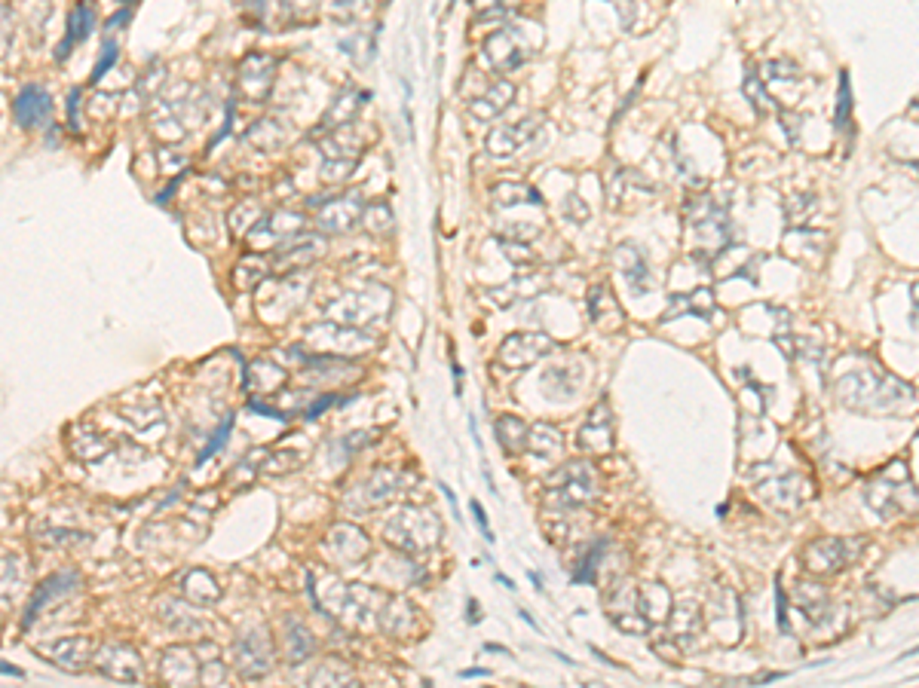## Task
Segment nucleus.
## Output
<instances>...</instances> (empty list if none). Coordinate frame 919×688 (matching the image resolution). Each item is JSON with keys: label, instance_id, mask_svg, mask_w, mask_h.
<instances>
[{"label": "nucleus", "instance_id": "nucleus-39", "mask_svg": "<svg viewBox=\"0 0 919 688\" xmlns=\"http://www.w3.org/2000/svg\"><path fill=\"white\" fill-rule=\"evenodd\" d=\"M233 425H236V417H228V419H224V425H221V429H218L215 435H212V444H205V450L199 453V465H203L209 456H215V453L221 450L224 444H228V438H230Z\"/></svg>", "mask_w": 919, "mask_h": 688}, {"label": "nucleus", "instance_id": "nucleus-23", "mask_svg": "<svg viewBox=\"0 0 919 688\" xmlns=\"http://www.w3.org/2000/svg\"><path fill=\"white\" fill-rule=\"evenodd\" d=\"M92 28H96V10H92L89 4H77L74 10L68 12V28H65V40L56 50V62H65V58L74 52V46L83 43V40L92 34Z\"/></svg>", "mask_w": 919, "mask_h": 688}, {"label": "nucleus", "instance_id": "nucleus-28", "mask_svg": "<svg viewBox=\"0 0 919 688\" xmlns=\"http://www.w3.org/2000/svg\"><path fill=\"white\" fill-rule=\"evenodd\" d=\"M528 453H534V456H539V459H561V453H564L561 432H558V429H552L549 423H537V425H530Z\"/></svg>", "mask_w": 919, "mask_h": 688}, {"label": "nucleus", "instance_id": "nucleus-5", "mask_svg": "<svg viewBox=\"0 0 919 688\" xmlns=\"http://www.w3.org/2000/svg\"><path fill=\"white\" fill-rule=\"evenodd\" d=\"M552 349H555V340L549 333H512L497 349V362L509 371H524L549 355Z\"/></svg>", "mask_w": 919, "mask_h": 688}, {"label": "nucleus", "instance_id": "nucleus-16", "mask_svg": "<svg viewBox=\"0 0 919 688\" xmlns=\"http://www.w3.org/2000/svg\"><path fill=\"white\" fill-rule=\"evenodd\" d=\"M576 444L583 447L585 453H598V456L613 450V413L607 401H601V404L589 413V419H585V425L576 435Z\"/></svg>", "mask_w": 919, "mask_h": 688}, {"label": "nucleus", "instance_id": "nucleus-3", "mask_svg": "<svg viewBox=\"0 0 919 688\" xmlns=\"http://www.w3.org/2000/svg\"><path fill=\"white\" fill-rule=\"evenodd\" d=\"M390 291L386 288H365V291H346L341 300L328 303V318L337 325L365 327L371 322H381L390 312Z\"/></svg>", "mask_w": 919, "mask_h": 688}, {"label": "nucleus", "instance_id": "nucleus-1", "mask_svg": "<svg viewBox=\"0 0 919 688\" xmlns=\"http://www.w3.org/2000/svg\"><path fill=\"white\" fill-rule=\"evenodd\" d=\"M383 539L405 554H426L442 539V520L436 517L432 508L405 505L402 511L386 520Z\"/></svg>", "mask_w": 919, "mask_h": 688}, {"label": "nucleus", "instance_id": "nucleus-18", "mask_svg": "<svg viewBox=\"0 0 919 688\" xmlns=\"http://www.w3.org/2000/svg\"><path fill=\"white\" fill-rule=\"evenodd\" d=\"M37 652L43 654V658H50L56 667H62V670L80 673L92 658V643L86 637H65V639H58V643L40 646Z\"/></svg>", "mask_w": 919, "mask_h": 688}, {"label": "nucleus", "instance_id": "nucleus-7", "mask_svg": "<svg viewBox=\"0 0 919 688\" xmlns=\"http://www.w3.org/2000/svg\"><path fill=\"white\" fill-rule=\"evenodd\" d=\"M484 56L490 58V65H494L499 73H509V71L521 68V65H528V58L534 56V50L518 40L515 28H506V31H497V34H490L488 40H484Z\"/></svg>", "mask_w": 919, "mask_h": 688}, {"label": "nucleus", "instance_id": "nucleus-10", "mask_svg": "<svg viewBox=\"0 0 919 688\" xmlns=\"http://www.w3.org/2000/svg\"><path fill=\"white\" fill-rule=\"evenodd\" d=\"M408 484V474L396 469H381L375 471L362 486L356 490V511H371L377 505H386L392 496H398V490Z\"/></svg>", "mask_w": 919, "mask_h": 688}, {"label": "nucleus", "instance_id": "nucleus-21", "mask_svg": "<svg viewBox=\"0 0 919 688\" xmlns=\"http://www.w3.org/2000/svg\"><path fill=\"white\" fill-rule=\"evenodd\" d=\"M322 236H313V233H306V236H295L291 242L282 245V251H279L276 257V266L282 272H291V270H306V264H313V260L322 254Z\"/></svg>", "mask_w": 919, "mask_h": 688}, {"label": "nucleus", "instance_id": "nucleus-52", "mask_svg": "<svg viewBox=\"0 0 919 688\" xmlns=\"http://www.w3.org/2000/svg\"><path fill=\"white\" fill-rule=\"evenodd\" d=\"M381 4H386V0H381Z\"/></svg>", "mask_w": 919, "mask_h": 688}, {"label": "nucleus", "instance_id": "nucleus-19", "mask_svg": "<svg viewBox=\"0 0 919 688\" xmlns=\"http://www.w3.org/2000/svg\"><path fill=\"white\" fill-rule=\"evenodd\" d=\"M512 98H515V86H512L509 80H497V83H490L482 96L472 98L469 113L478 119V123H490V119L503 117V111L512 104Z\"/></svg>", "mask_w": 919, "mask_h": 688}, {"label": "nucleus", "instance_id": "nucleus-15", "mask_svg": "<svg viewBox=\"0 0 919 688\" xmlns=\"http://www.w3.org/2000/svg\"><path fill=\"white\" fill-rule=\"evenodd\" d=\"M539 126H543L539 123V117H524V119H518V123L497 126V129L488 135V150L494 153V157H512V153H518L521 147H528L530 141H534Z\"/></svg>", "mask_w": 919, "mask_h": 688}, {"label": "nucleus", "instance_id": "nucleus-41", "mask_svg": "<svg viewBox=\"0 0 919 688\" xmlns=\"http://www.w3.org/2000/svg\"><path fill=\"white\" fill-rule=\"evenodd\" d=\"M503 251H506V257L515 260V264H528V260H534V251H530L524 242H503Z\"/></svg>", "mask_w": 919, "mask_h": 688}, {"label": "nucleus", "instance_id": "nucleus-42", "mask_svg": "<svg viewBox=\"0 0 919 688\" xmlns=\"http://www.w3.org/2000/svg\"><path fill=\"white\" fill-rule=\"evenodd\" d=\"M335 395H331V392H325V395H319V398H313L310 401V404H306L304 407V419H316L319 417V413H322L325 410V407H331V404H335Z\"/></svg>", "mask_w": 919, "mask_h": 688}, {"label": "nucleus", "instance_id": "nucleus-32", "mask_svg": "<svg viewBox=\"0 0 919 688\" xmlns=\"http://www.w3.org/2000/svg\"><path fill=\"white\" fill-rule=\"evenodd\" d=\"M521 203H534V205H543V196H539L537 187H528V184H497L494 187V205L497 209H512V205H521Z\"/></svg>", "mask_w": 919, "mask_h": 688}, {"label": "nucleus", "instance_id": "nucleus-27", "mask_svg": "<svg viewBox=\"0 0 919 688\" xmlns=\"http://www.w3.org/2000/svg\"><path fill=\"white\" fill-rule=\"evenodd\" d=\"M289 379V373H285V367H276V364H267V362H258V364H249L245 367V386H255L258 395H276L279 389H282V383Z\"/></svg>", "mask_w": 919, "mask_h": 688}, {"label": "nucleus", "instance_id": "nucleus-34", "mask_svg": "<svg viewBox=\"0 0 919 688\" xmlns=\"http://www.w3.org/2000/svg\"><path fill=\"white\" fill-rule=\"evenodd\" d=\"M837 132H846L852 126V83L849 73H840V92H837V113H834Z\"/></svg>", "mask_w": 919, "mask_h": 688}, {"label": "nucleus", "instance_id": "nucleus-44", "mask_svg": "<svg viewBox=\"0 0 919 688\" xmlns=\"http://www.w3.org/2000/svg\"><path fill=\"white\" fill-rule=\"evenodd\" d=\"M469 508H472V514H475V524L482 526V536L488 539V542H494V530H490V524H488V514H484V508L478 505V499H472Z\"/></svg>", "mask_w": 919, "mask_h": 688}, {"label": "nucleus", "instance_id": "nucleus-51", "mask_svg": "<svg viewBox=\"0 0 919 688\" xmlns=\"http://www.w3.org/2000/svg\"><path fill=\"white\" fill-rule=\"evenodd\" d=\"M123 4H126V6H135V4H138V0H123Z\"/></svg>", "mask_w": 919, "mask_h": 688}, {"label": "nucleus", "instance_id": "nucleus-29", "mask_svg": "<svg viewBox=\"0 0 919 688\" xmlns=\"http://www.w3.org/2000/svg\"><path fill=\"white\" fill-rule=\"evenodd\" d=\"M285 652H289L291 664H301L304 658H310V654L316 652V639H313L306 624H301L297 618L285 621Z\"/></svg>", "mask_w": 919, "mask_h": 688}, {"label": "nucleus", "instance_id": "nucleus-2", "mask_svg": "<svg viewBox=\"0 0 919 688\" xmlns=\"http://www.w3.org/2000/svg\"><path fill=\"white\" fill-rule=\"evenodd\" d=\"M598 496V474L589 462H568L549 480L545 502L555 508H583Z\"/></svg>", "mask_w": 919, "mask_h": 688}, {"label": "nucleus", "instance_id": "nucleus-38", "mask_svg": "<svg viewBox=\"0 0 919 688\" xmlns=\"http://www.w3.org/2000/svg\"><path fill=\"white\" fill-rule=\"evenodd\" d=\"M362 220L371 233H390L392 230V211L386 209V205H375L371 211H365Z\"/></svg>", "mask_w": 919, "mask_h": 688}, {"label": "nucleus", "instance_id": "nucleus-12", "mask_svg": "<svg viewBox=\"0 0 919 688\" xmlns=\"http://www.w3.org/2000/svg\"><path fill=\"white\" fill-rule=\"evenodd\" d=\"M365 215V199L362 193H344V196H335L322 205L319 211V226L325 233H346L362 220Z\"/></svg>", "mask_w": 919, "mask_h": 688}, {"label": "nucleus", "instance_id": "nucleus-9", "mask_svg": "<svg viewBox=\"0 0 919 688\" xmlns=\"http://www.w3.org/2000/svg\"><path fill=\"white\" fill-rule=\"evenodd\" d=\"M52 117V98L43 86L28 83L19 89V96L12 98V119H16L22 129H40Z\"/></svg>", "mask_w": 919, "mask_h": 688}, {"label": "nucleus", "instance_id": "nucleus-40", "mask_svg": "<svg viewBox=\"0 0 919 688\" xmlns=\"http://www.w3.org/2000/svg\"><path fill=\"white\" fill-rule=\"evenodd\" d=\"M763 71H766L763 73L766 80H794L797 73H800V68H797L794 62H784V58H782V62H769Z\"/></svg>", "mask_w": 919, "mask_h": 688}, {"label": "nucleus", "instance_id": "nucleus-14", "mask_svg": "<svg viewBox=\"0 0 919 688\" xmlns=\"http://www.w3.org/2000/svg\"><path fill=\"white\" fill-rule=\"evenodd\" d=\"M325 547H328L331 560H337L341 566H350V563H359V560L368 557L371 542L362 530H356V526L337 524V526H331L328 539H325Z\"/></svg>", "mask_w": 919, "mask_h": 688}, {"label": "nucleus", "instance_id": "nucleus-13", "mask_svg": "<svg viewBox=\"0 0 919 688\" xmlns=\"http://www.w3.org/2000/svg\"><path fill=\"white\" fill-rule=\"evenodd\" d=\"M77 587H80V576H77V572H71V570H65V572H52L50 578H43V581H40V587L35 591V597H31L28 609H25L22 624H25V627H31V624H35V618L40 615V612L46 609V606H50V603H56V600L71 597V593H74Z\"/></svg>", "mask_w": 919, "mask_h": 688}, {"label": "nucleus", "instance_id": "nucleus-49", "mask_svg": "<svg viewBox=\"0 0 919 688\" xmlns=\"http://www.w3.org/2000/svg\"><path fill=\"white\" fill-rule=\"evenodd\" d=\"M518 615H521V621H528V624H530V627H537V621H534V618H530V615H528V612H518Z\"/></svg>", "mask_w": 919, "mask_h": 688}, {"label": "nucleus", "instance_id": "nucleus-37", "mask_svg": "<svg viewBox=\"0 0 919 688\" xmlns=\"http://www.w3.org/2000/svg\"><path fill=\"white\" fill-rule=\"evenodd\" d=\"M117 56H120V46H117V40H111V37H108V40H104V46H102V56H98L96 68H92V83H98V80H102L104 73H108L111 68H114Z\"/></svg>", "mask_w": 919, "mask_h": 688}, {"label": "nucleus", "instance_id": "nucleus-43", "mask_svg": "<svg viewBox=\"0 0 919 688\" xmlns=\"http://www.w3.org/2000/svg\"><path fill=\"white\" fill-rule=\"evenodd\" d=\"M249 410L261 413V417H270V419H279V423H285V419H289V413H285V410H276V407L264 404V401H255V398L249 401Z\"/></svg>", "mask_w": 919, "mask_h": 688}, {"label": "nucleus", "instance_id": "nucleus-50", "mask_svg": "<svg viewBox=\"0 0 919 688\" xmlns=\"http://www.w3.org/2000/svg\"><path fill=\"white\" fill-rule=\"evenodd\" d=\"M910 654H919V646H916V649H910V652H904V658H910Z\"/></svg>", "mask_w": 919, "mask_h": 688}, {"label": "nucleus", "instance_id": "nucleus-25", "mask_svg": "<svg viewBox=\"0 0 919 688\" xmlns=\"http://www.w3.org/2000/svg\"><path fill=\"white\" fill-rule=\"evenodd\" d=\"M414 606L402 597H386L381 612H377V627L390 637H405L411 633V624H414Z\"/></svg>", "mask_w": 919, "mask_h": 688}, {"label": "nucleus", "instance_id": "nucleus-30", "mask_svg": "<svg viewBox=\"0 0 919 688\" xmlns=\"http://www.w3.org/2000/svg\"><path fill=\"white\" fill-rule=\"evenodd\" d=\"M806 560H809V570L815 572H834L849 560L843 542H815L806 551Z\"/></svg>", "mask_w": 919, "mask_h": 688}, {"label": "nucleus", "instance_id": "nucleus-22", "mask_svg": "<svg viewBox=\"0 0 919 688\" xmlns=\"http://www.w3.org/2000/svg\"><path fill=\"white\" fill-rule=\"evenodd\" d=\"M616 260H619V272H622L625 285L631 288L635 297H641L644 291L650 288L653 276H650V264L635 245H619L616 248Z\"/></svg>", "mask_w": 919, "mask_h": 688}, {"label": "nucleus", "instance_id": "nucleus-6", "mask_svg": "<svg viewBox=\"0 0 919 688\" xmlns=\"http://www.w3.org/2000/svg\"><path fill=\"white\" fill-rule=\"evenodd\" d=\"M273 80H276V62L264 52H251V56L243 58L236 73V89L245 102H267L270 89H273Z\"/></svg>", "mask_w": 919, "mask_h": 688}, {"label": "nucleus", "instance_id": "nucleus-35", "mask_svg": "<svg viewBox=\"0 0 919 688\" xmlns=\"http://www.w3.org/2000/svg\"><path fill=\"white\" fill-rule=\"evenodd\" d=\"M604 547H607V542H595L589 551L583 554V557H579L576 572H574V585H591V581H595V570H598V560H601Z\"/></svg>", "mask_w": 919, "mask_h": 688}, {"label": "nucleus", "instance_id": "nucleus-4", "mask_svg": "<svg viewBox=\"0 0 919 688\" xmlns=\"http://www.w3.org/2000/svg\"><path fill=\"white\" fill-rule=\"evenodd\" d=\"M233 667L243 679H261L273 667V643L267 627H255V631L243 633L233 646Z\"/></svg>", "mask_w": 919, "mask_h": 688}, {"label": "nucleus", "instance_id": "nucleus-33", "mask_svg": "<svg viewBox=\"0 0 919 688\" xmlns=\"http://www.w3.org/2000/svg\"><path fill=\"white\" fill-rule=\"evenodd\" d=\"M745 96H748L751 108H754L757 113H769L776 104L769 102V96H766L763 83H761V73H757L754 68L745 71Z\"/></svg>", "mask_w": 919, "mask_h": 688}, {"label": "nucleus", "instance_id": "nucleus-17", "mask_svg": "<svg viewBox=\"0 0 919 688\" xmlns=\"http://www.w3.org/2000/svg\"><path fill=\"white\" fill-rule=\"evenodd\" d=\"M359 377V367L356 364H344V358L337 355H313L304 362V379H310V383L316 386H344L350 383V379Z\"/></svg>", "mask_w": 919, "mask_h": 688}, {"label": "nucleus", "instance_id": "nucleus-36", "mask_svg": "<svg viewBox=\"0 0 919 688\" xmlns=\"http://www.w3.org/2000/svg\"><path fill=\"white\" fill-rule=\"evenodd\" d=\"M604 310H613V312H616V303L610 300V291L604 288V285H595V288L589 291V312H591V322L601 325V322H604Z\"/></svg>", "mask_w": 919, "mask_h": 688}, {"label": "nucleus", "instance_id": "nucleus-45", "mask_svg": "<svg viewBox=\"0 0 919 688\" xmlns=\"http://www.w3.org/2000/svg\"><path fill=\"white\" fill-rule=\"evenodd\" d=\"M776 606H778V627L788 631V606H784V591L776 585Z\"/></svg>", "mask_w": 919, "mask_h": 688}, {"label": "nucleus", "instance_id": "nucleus-11", "mask_svg": "<svg viewBox=\"0 0 919 688\" xmlns=\"http://www.w3.org/2000/svg\"><path fill=\"white\" fill-rule=\"evenodd\" d=\"M301 230H304L301 215H295V211H282V215L258 220L249 233V242L255 245V248H273V245H285L295 236H301Z\"/></svg>", "mask_w": 919, "mask_h": 688}, {"label": "nucleus", "instance_id": "nucleus-48", "mask_svg": "<svg viewBox=\"0 0 919 688\" xmlns=\"http://www.w3.org/2000/svg\"><path fill=\"white\" fill-rule=\"evenodd\" d=\"M4 673H12V677H22V670H16V667H10V664H4Z\"/></svg>", "mask_w": 919, "mask_h": 688}, {"label": "nucleus", "instance_id": "nucleus-31", "mask_svg": "<svg viewBox=\"0 0 919 688\" xmlns=\"http://www.w3.org/2000/svg\"><path fill=\"white\" fill-rule=\"evenodd\" d=\"M359 96H365V92H356V89L341 92V96L335 98V104H331V111L325 113V129H341V126L356 123V111L359 104L365 102V98Z\"/></svg>", "mask_w": 919, "mask_h": 688}, {"label": "nucleus", "instance_id": "nucleus-26", "mask_svg": "<svg viewBox=\"0 0 919 688\" xmlns=\"http://www.w3.org/2000/svg\"><path fill=\"white\" fill-rule=\"evenodd\" d=\"M494 432H497L499 447H503L506 453H512V456H518V453L528 450L530 425L524 423L521 417H512V413H506V417H499L494 423Z\"/></svg>", "mask_w": 919, "mask_h": 688}, {"label": "nucleus", "instance_id": "nucleus-24", "mask_svg": "<svg viewBox=\"0 0 919 688\" xmlns=\"http://www.w3.org/2000/svg\"><path fill=\"white\" fill-rule=\"evenodd\" d=\"M178 587H181V597L193 606H212L221 600V587H218L215 576L205 570H188L178 581Z\"/></svg>", "mask_w": 919, "mask_h": 688}, {"label": "nucleus", "instance_id": "nucleus-20", "mask_svg": "<svg viewBox=\"0 0 919 688\" xmlns=\"http://www.w3.org/2000/svg\"><path fill=\"white\" fill-rule=\"evenodd\" d=\"M159 673L169 685H193L199 679V664L193 658L190 649L184 646H172V649L163 652V664H159Z\"/></svg>", "mask_w": 919, "mask_h": 688}, {"label": "nucleus", "instance_id": "nucleus-46", "mask_svg": "<svg viewBox=\"0 0 919 688\" xmlns=\"http://www.w3.org/2000/svg\"><path fill=\"white\" fill-rule=\"evenodd\" d=\"M77 104H80V89L71 92V98H68V123H71V132H80V123H77Z\"/></svg>", "mask_w": 919, "mask_h": 688}, {"label": "nucleus", "instance_id": "nucleus-47", "mask_svg": "<svg viewBox=\"0 0 919 688\" xmlns=\"http://www.w3.org/2000/svg\"><path fill=\"white\" fill-rule=\"evenodd\" d=\"M469 677H490V670H463V679Z\"/></svg>", "mask_w": 919, "mask_h": 688}, {"label": "nucleus", "instance_id": "nucleus-8", "mask_svg": "<svg viewBox=\"0 0 919 688\" xmlns=\"http://www.w3.org/2000/svg\"><path fill=\"white\" fill-rule=\"evenodd\" d=\"M92 661H96L98 673H104L108 679H117V683H135L142 677V658H138L135 649H129L123 643H104Z\"/></svg>", "mask_w": 919, "mask_h": 688}]
</instances>
